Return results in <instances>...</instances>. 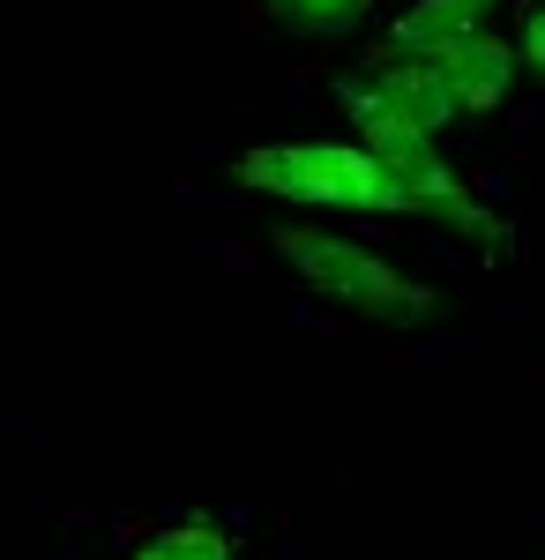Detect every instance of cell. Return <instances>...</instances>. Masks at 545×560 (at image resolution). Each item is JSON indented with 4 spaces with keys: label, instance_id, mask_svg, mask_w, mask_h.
I'll return each mask as SVG.
<instances>
[{
    "label": "cell",
    "instance_id": "obj_1",
    "mask_svg": "<svg viewBox=\"0 0 545 560\" xmlns=\"http://www.w3.org/2000/svg\"><path fill=\"white\" fill-rule=\"evenodd\" d=\"M269 247H277V261L292 269L314 300L344 306V314H359L374 329H419V322L441 314V292L419 284V277H404L367 240H344V232H322V224H277Z\"/></svg>",
    "mask_w": 545,
    "mask_h": 560
},
{
    "label": "cell",
    "instance_id": "obj_2",
    "mask_svg": "<svg viewBox=\"0 0 545 560\" xmlns=\"http://www.w3.org/2000/svg\"><path fill=\"white\" fill-rule=\"evenodd\" d=\"M232 179L247 195H285L306 210H374V217H411V202L389 187L359 142H262L232 158Z\"/></svg>",
    "mask_w": 545,
    "mask_h": 560
},
{
    "label": "cell",
    "instance_id": "obj_3",
    "mask_svg": "<svg viewBox=\"0 0 545 560\" xmlns=\"http://www.w3.org/2000/svg\"><path fill=\"white\" fill-rule=\"evenodd\" d=\"M336 105H344L351 120L419 128V135H433V142H441V128L456 120V97H449V83H441V68H433L426 52H396V45H381L359 83H336Z\"/></svg>",
    "mask_w": 545,
    "mask_h": 560
},
{
    "label": "cell",
    "instance_id": "obj_4",
    "mask_svg": "<svg viewBox=\"0 0 545 560\" xmlns=\"http://www.w3.org/2000/svg\"><path fill=\"white\" fill-rule=\"evenodd\" d=\"M433 68H441V83L456 97V113H501L508 97H515V45L494 38V31H471V38L441 45V52H426Z\"/></svg>",
    "mask_w": 545,
    "mask_h": 560
},
{
    "label": "cell",
    "instance_id": "obj_5",
    "mask_svg": "<svg viewBox=\"0 0 545 560\" xmlns=\"http://www.w3.org/2000/svg\"><path fill=\"white\" fill-rule=\"evenodd\" d=\"M494 8H501V0H411V8L396 15L389 45H396V52H441V45L486 31V15H494Z\"/></svg>",
    "mask_w": 545,
    "mask_h": 560
},
{
    "label": "cell",
    "instance_id": "obj_6",
    "mask_svg": "<svg viewBox=\"0 0 545 560\" xmlns=\"http://www.w3.org/2000/svg\"><path fill=\"white\" fill-rule=\"evenodd\" d=\"M135 560H232V538L217 530V523H172V530H158V538H142V553Z\"/></svg>",
    "mask_w": 545,
    "mask_h": 560
},
{
    "label": "cell",
    "instance_id": "obj_7",
    "mask_svg": "<svg viewBox=\"0 0 545 560\" xmlns=\"http://www.w3.org/2000/svg\"><path fill=\"white\" fill-rule=\"evenodd\" d=\"M374 0H269V15L285 31H306V38H329V31H351Z\"/></svg>",
    "mask_w": 545,
    "mask_h": 560
},
{
    "label": "cell",
    "instance_id": "obj_8",
    "mask_svg": "<svg viewBox=\"0 0 545 560\" xmlns=\"http://www.w3.org/2000/svg\"><path fill=\"white\" fill-rule=\"evenodd\" d=\"M515 60L545 75V8H531V15H523V38H515Z\"/></svg>",
    "mask_w": 545,
    "mask_h": 560
}]
</instances>
